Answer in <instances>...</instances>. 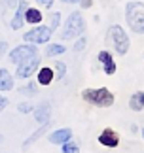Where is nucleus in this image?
I'll return each mask as SVG.
<instances>
[{"instance_id":"obj_7","label":"nucleus","mask_w":144,"mask_h":153,"mask_svg":"<svg viewBox=\"0 0 144 153\" xmlns=\"http://www.w3.org/2000/svg\"><path fill=\"white\" fill-rule=\"evenodd\" d=\"M40 64V57L34 55L31 59H27V61H23L17 64V78H31V76L36 72V68H38Z\"/></svg>"},{"instance_id":"obj_9","label":"nucleus","mask_w":144,"mask_h":153,"mask_svg":"<svg viewBox=\"0 0 144 153\" xmlns=\"http://www.w3.org/2000/svg\"><path fill=\"white\" fill-rule=\"evenodd\" d=\"M99 142L103 144L104 148H116L119 144V136L112 131V128H104V131L100 132V136H99Z\"/></svg>"},{"instance_id":"obj_24","label":"nucleus","mask_w":144,"mask_h":153,"mask_svg":"<svg viewBox=\"0 0 144 153\" xmlns=\"http://www.w3.org/2000/svg\"><path fill=\"white\" fill-rule=\"evenodd\" d=\"M86 44H87V40H86V38H80V40L74 44V51H82L83 48H86Z\"/></svg>"},{"instance_id":"obj_29","label":"nucleus","mask_w":144,"mask_h":153,"mask_svg":"<svg viewBox=\"0 0 144 153\" xmlns=\"http://www.w3.org/2000/svg\"><path fill=\"white\" fill-rule=\"evenodd\" d=\"M6 48H8V44H6V42H0V55L6 51Z\"/></svg>"},{"instance_id":"obj_26","label":"nucleus","mask_w":144,"mask_h":153,"mask_svg":"<svg viewBox=\"0 0 144 153\" xmlns=\"http://www.w3.org/2000/svg\"><path fill=\"white\" fill-rule=\"evenodd\" d=\"M80 4H82V8H91L93 0H80Z\"/></svg>"},{"instance_id":"obj_16","label":"nucleus","mask_w":144,"mask_h":153,"mask_svg":"<svg viewBox=\"0 0 144 153\" xmlns=\"http://www.w3.org/2000/svg\"><path fill=\"white\" fill-rule=\"evenodd\" d=\"M25 21L31 23V25H38V23H42V11L36 10V8H27V11H25Z\"/></svg>"},{"instance_id":"obj_12","label":"nucleus","mask_w":144,"mask_h":153,"mask_svg":"<svg viewBox=\"0 0 144 153\" xmlns=\"http://www.w3.org/2000/svg\"><path fill=\"white\" fill-rule=\"evenodd\" d=\"M72 138V131L70 128H59V131L50 134V142L51 144H64Z\"/></svg>"},{"instance_id":"obj_19","label":"nucleus","mask_w":144,"mask_h":153,"mask_svg":"<svg viewBox=\"0 0 144 153\" xmlns=\"http://www.w3.org/2000/svg\"><path fill=\"white\" fill-rule=\"evenodd\" d=\"M63 153H80V148H78V144L68 140V142L63 144Z\"/></svg>"},{"instance_id":"obj_20","label":"nucleus","mask_w":144,"mask_h":153,"mask_svg":"<svg viewBox=\"0 0 144 153\" xmlns=\"http://www.w3.org/2000/svg\"><path fill=\"white\" fill-rule=\"evenodd\" d=\"M59 21H61V13H57V11H55V13L51 15V19H50V30L51 32L59 27Z\"/></svg>"},{"instance_id":"obj_11","label":"nucleus","mask_w":144,"mask_h":153,"mask_svg":"<svg viewBox=\"0 0 144 153\" xmlns=\"http://www.w3.org/2000/svg\"><path fill=\"white\" fill-rule=\"evenodd\" d=\"M99 61L103 62L104 72L108 76H112L114 72H116V62H114V59H112V55L108 51H99Z\"/></svg>"},{"instance_id":"obj_17","label":"nucleus","mask_w":144,"mask_h":153,"mask_svg":"<svg viewBox=\"0 0 144 153\" xmlns=\"http://www.w3.org/2000/svg\"><path fill=\"white\" fill-rule=\"evenodd\" d=\"M47 128H50V123H44V125H42V127H40L38 131H36V132L32 134L31 138H27V140H25V144H23V149H28V146H31L32 142H36V140H38V138L42 136V134H44V132L47 131Z\"/></svg>"},{"instance_id":"obj_2","label":"nucleus","mask_w":144,"mask_h":153,"mask_svg":"<svg viewBox=\"0 0 144 153\" xmlns=\"http://www.w3.org/2000/svg\"><path fill=\"white\" fill-rule=\"evenodd\" d=\"M82 98L93 106H99V108H110L114 104V95L106 87H100V89H83Z\"/></svg>"},{"instance_id":"obj_30","label":"nucleus","mask_w":144,"mask_h":153,"mask_svg":"<svg viewBox=\"0 0 144 153\" xmlns=\"http://www.w3.org/2000/svg\"><path fill=\"white\" fill-rule=\"evenodd\" d=\"M63 2H67V4H78L80 0H63Z\"/></svg>"},{"instance_id":"obj_3","label":"nucleus","mask_w":144,"mask_h":153,"mask_svg":"<svg viewBox=\"0 0 144 153\" xmlns=\"http://www.w3.org/2000/svg\"><path fill=\"white\" fill-rule=\"evenodd\" d=\"M83 30H86V21H83L80 11H74V13L68 15L67 23H64V30L61 34V40H72L76 36H80Z\"/></svg>"},{"instance_id":"obj_21","label":"nucleus","mask_w":144,"mask_h":153,"mask_svg":"<svg viewBox=\"0 0 144 153\" xmlns=\"http://www.w3.org/2000/svg\"><path fill=\"white\" fill-rule=\"evenodd\" d=\"M19 93H21V95H36V85L28 83L25 87H19Z\"/></svg>"},{"instance_id":"obj_28","label":"nucleus","mask_w":144,"mask_h":153,"mask_svg":"<svg viewBox=\"0 0 144 153\" xmlns=\"http://www.w3.org/2000/svg\"><path fill=\"white\" fill-rule=\"evenodd\" d=\"M6 106H8V98H6V97H0V111H2Z\"/></svg>"},{"instance_id":"obj_13","label":"nucleus","mask_w":144,"mask_h":153,"mask_svg":"<svg viewBox=\"0 0 144 153\" xmlns=\"http://www.w3.org/2000/svg\"><path fill=\"white\" fill-rule=\"evenodd\" d=\"M14 89V78L6 68L0 70V91H10Z\"/></svg>"},{"instance_id":"obj_31","label":"nucleus","mask_w":144,"mask_h":153,"mask_svg":"<svg viewBox=\"0 0 144 153\" xmlns=\"http://www.w3.org/2000/svg\"><path fill=\"white\" fill-rule=\"evenodd\" d=\"M142 138H144V128H142Z\"/></svg>"},{"instance_id":"obj_18","label":"nucleus","mask_w":144,"mask_h":153,"mask_svg":"<svg viewBox=\"0 0 144 153\" xmlns=\"http://www.w3.org/2000/svg\"><path fill=\"white\" fill-rule=\"evenodd\" d=\"M64 45L61 44H51V45H47V49H46V55L47 57H57V55H63L64 53Z\"/></svg>"},{"instance_id":"obj_22","label":"nucleus","mask_w":144,"mask_h":153,"mask_svg":"<svg viewBox=\"0 0 144 153\" xmlns=\"http://www.w3.org/2000/svg\"><path fill=\"white\" fill-rule=\"evenodd\" d=\"M55 70H57L59 78H63V76L67 74V64H64V62H55Z\"/></svg>"},{"instance_id":"obj_27","label":"nucleus","mask_w":144,"mask_h":153,"mask_svg":"<svg viewBox=\"0 0 144 153\" xmlns=\"http://www.w3.org/2000/svg\"><path fill=\"white\" fill-rule=\"evenodd\" d=\"M2 2L8 6V8H14V6H17V2H19V0H2Z\"/></svg>"},{"instance_id":"obj_4","label":"nucleus","mask_w":144,"mask_h":153,"mask_svg":"<svg viewBox=\"0 0 144 153\" xmlns=\"http://www.w3.org/2000/svg\"><path fill=\"white\" fill-rule=\"evenodd\" d=\"M108 40H110L114 49H116L122 57L129 51V36L125 34V30L119 25H112L108 28Z\"/></svg>"},{"instance_id":"obj_25","label":"nucleus","mask_w":144,"mask_h":153,"mask_svg":"<svg viewBox=\"0 0 144 153\" xmlns=\"http://www.w3.org/2000/svg\"><path fill=\"white\" fill-rule=\"evenodd\" d=\"M36 2H38L40 6H44V8H51L55 0H36Z\"/></svg>"},{"instance_id":"obj_8","label":"nucleus","mask_w":144,"mask_h":153,"mask_svg":"<svg viewBox=\"0 0 144 153\" xmlns=\"http://www.w3.org/2000/svg\"><path fill=\"white\" fill-rule=\"evenodd\" d=\"M28 8V2H25V0H21V2H17V11L14 15V19H11V28L14 30H19V28L23 27V23H25V11Z\"/></svg>"},{"instance_id":"obj_15","label":"nucleus","mask_w":144,"mask_h":153,"mask_svg":"<svg viewBox=\"0 0 144 153\" xmlns=\"http://www.w3.org/2000/svg\"><path fill=\"white\" fill-rule=\"evenodd\" d=\"M129 108H131V110H135V111L144 110V93H142V91L135 93V95L129 98Z\"/></svg>"},{"instance_id":"obj_32","label":"nucleus","mask_w":144,"mask_h":153,"mask_svg":"<svg viewBox=\"0 0 144 153\" xmlns=\"http://www.w3.org/2000/svg\"><path fill=\"white\" fill-rule=\"evenodd\" d=\"M0 142H2V134H0Z\"/></svg>"},{"instance_id":"obj_5","label":"nucleus","mask_w":144,"mask_h":153,"mask_svg":"<svg viewBox=\"0 0 144 153\" xmlns=\"http://www.w3.org/2000/svg\"><path fill=\"white\" fill-rule=\"evenodd\" d=\"M34 55H38V49H36L34 44H25V45H17L15 49H11L10 53V61L14 64H19L27 59H31Z\"/></svg>"},{"instance_id":"obj_14","label":"nucleus","mask_w":144,"mask_h":153,"mask_svg":"<svg viewBox=\"0 0 144 153\" xmlns=\"http://www.w3.org/2000/svg\"><path fill=\"white\" fill-rule=\"evenodd\" d=\"M53 76H55V72H53L51 68H47V66L40 68L38 70V83L40 85H50L53 81Z\"/></svg>"},{"instance_id":"obj_23","label":"nucleus","mask_w":144,"mask_h":153,"mask_svg":"<svg viewBox=\"0 0 144 153\" xmlns=\"http://www.w3.org/2000/svg\"><path fill=\"white\" fill-rule=\"evenodd\" d=\"M17 110H19L21 111V114H28V111H32V104H19V106H17Z\"/></svg>"},{"instance_id":"obj_1","label":"nucleus","mask_w":144,"mask_h":153,"mask_svg":"<svg viewBox=\"0 0 144 153\" xmlns=\"http://www.w3.org/2000/svg\"><path fill=\"white\" fill-rule=\"evenodd\" d=\"M125 19L131 30L136 34H144V4L142 2H129L125 6Z\"/></svg>"},{"instance_id":"obj_6","label":"nucleus","mask_w":144,"mask_h":153,"mask_svg":"<svg viewBox=\"0 0 144 153\" xmlns=\"http://www.w3.org/2000/svg\"><path fill=\"white\" fill-rule=\"evenodd\" d=\"M51 34L53 32L50 30V27H36L32 30L23 34V40H25V42H32L34 45L36 44H46V42H50Z\"/></svg>"},{"instance_id":"obj_10","label":"nucleus","mask_w":144,"mask_h":153,"mask_svg":"<svg viewBox=\"0 0 144 153\" xmlns=\"http://www.w3.org/2000/svg\"><path fill=\"white\" fill-rule=\"evenodd\" d=\"M50 117H51V106L50 102H42L38 108L34 110V119L44 125V123H50Z\"/></svg>"}]
</instances>
